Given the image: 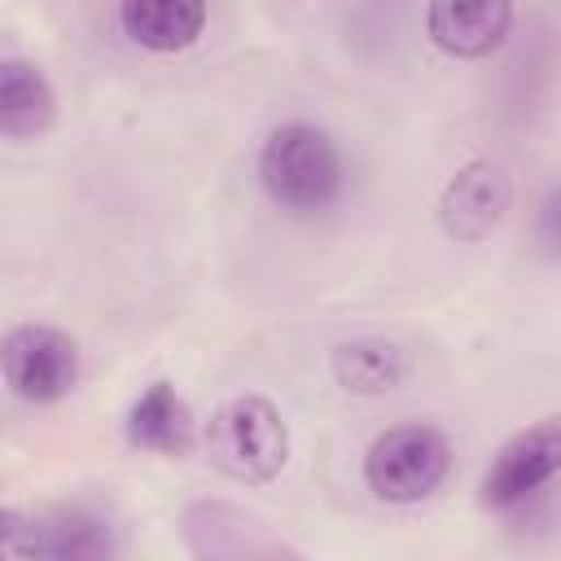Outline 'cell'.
<instances>
[{
	"label": "cell",
	"mask_w": 561,
	"mask_h": 561,
	"mask_svg": "<svg viewBox=\"0 0 561 561\" xmlns=\"http://www.w3.org/2000/svg\"><path fill=\"white\" fill-rule=\"evenodd\" d=\"M259 184L285 215H320L342 197L346 162L324 127L289 118L276 123L259 145Z\"/></svg>",
	"instance_id": "1"
},
{
	"label": "cell",
	"mask_w": 561,
	"mask_h": 561,
	"mask_svg": "<svg viewBox=\"0 0 561 561\" xmlns=\"http://www.w3.org/2000/svg\"><path fill=\"white\" fill-rule=\"evenodd\" d=\"M202 447L224 478L259 486L289 465V425L272 399L232 394L202 425Z\"/></svg>",
	"instance_id": "2"
},
{
	"label": "cell",
	"mask_w": 561,
	"mask_h": 561,
	"mask_svg": "<svg viewBox=\"0 0 561 561\" xmlns=\"http://www.w3.org/2000/svg\"><path fill=\"white\" fill-rule=\"evenodd\" d=\"M451 473V443L425 421H403L377 434L364 451V486L386 504H421Z\"/></svg>",
	"instance_id": "3"
},
{
	"label": "cell",
	"mask_w": 561,
	"mask_h": 561,
	"mask_svg": "<svg viewBox=\"0 0 561 561\" xmlns=\"http://www.w3.org/2000/svg\"><path fill=\"white\" fill-rule=\"evenodd\" d=\"M0 373L22 403H57L79 381V342L57 324H13L0 342Z\"/></svg>",
	"instance_id": "4"
},
{
	"label": "cell",
	"mask_w": 561,
	"mask_h": 561,
	"mask_svg": "<svg viewBox=\"0 0 561 561\" xmlns=\"http://www.w3.org/2000/svg\"><path fill=\"white\" fill-rule=\"evenodd\" d=\"M561 473V412L539 416L535 425L517 430L482 473V504L495 513H508L526 504L539 486H548Z\"/></svg>",
	"instance_id": "5"
},
{
	"label": "cell",
	"mask_w": 561,
	"mask_h": 561,
	"mask_svg": "<svg viewBox=\"0 0 561 561\" xmlns=\"http://www.w3.org/2000/svg\"><path fill=\"white\" fill-rule=\"evenodd\" d=\"M513 206V180L495 158H469L438 193V228L451 241H482L491 237Z\"/></svg>",
	"instance_id": "6"
},
{
	"label": "cell",
	"mask_w": 561,
	"mask_h": 561,
	"mask_svg": "<svg viewBox=\"0 0 561 561\" xmlns=\"http://www.w3.org/2000/svg\"><path fill=\"white\" fill-rule=\"evenodd\" d=\"M0 543L9 557H57V561H88V557L114 552L110 530L83 508H53V513H35V517L4 508Z\"/></svg>",
	"instance_id": "7"
},
{
	"label": "cell",
	"mask_w": 561,
	"mask_h": 561,
	"mask_svg": "<svg viewBox=\"0 0 561 561\" xmlns=\"http://www.w3.org/2000/svg\"><path fill=\"white\" fill-rule=\"evenodd\" d=\"M513 26V0H430L425 35L443 57L478 61L491 57Z\"/></svg>",
	"instance_id": "8"
},
{
	"label": "cell",
	"mask_w": 561,
	"mask_h": 561,
	"mask_svg": "<svg viewBox=\"0 0 561 561\" xmlns=\"http://www.w3.org/2000/svg\"><path fill=\"white\" fill-rule=\"evenodd\" d=\"M123 434L131 447L140 451H153V456H188L197 447V421L184 403V394L171 386V381H149L127 416H123Z\"/></svg>",
	"instance_id": "9"
},
{
	"label": "cell",
	"mask_w": 561,
	"mask_h": 561,
	"mask_svg": "<svg viewBox=\"0 0 561 561\" xmlns=\"http://www.w3.org/2000/svg\"><path fill=\"white\" fill-rule=\"evenodd\" d=\"M118 26L145 53H184L206 31V0H118Z\"/></svg>",
	"instance_id": "10"
},
{
	"label": "cell",
	"mask_w": 561,
	"mask_h": 561,
	"mask_svg": "<svg viewBox=\"0 0 561 561\" xmlns=\"http://www.w3.org/2000/svg\"><path fill=\"white\" fill-rule=\"evenodd\" d=\"M57 118V92L48 75L26 57L0 61V131L9 140H35Z\"/></svg>",
	"instance_id": "11"
},
{
	"label": "cell",
	"mask_w": 561,
	"mask_h": 561,
	"mask_svg": "<svg viewBox=\"0 0 561 561\" xmlns=\"http://www.w3.org/2000/svg\"><path fill=\"white\" fill-rule=\"evenodd\" d=\"M329 368H333V381L351 394H386L408 381L412 359H408V346H399L394 337L364 333V337L337 342L329 355Z\"/></svg>",
	"instance_id": "12"
},
{
	"label": "cell",
	"mask_w": 561,
	"mask_h": 561,
	"mask_svg": "<svg viewBox=\"0 0 561 561\" xmlns=\"http://www.w3.org/2000/svg\"><path fill=\"white\" fill-rule=\"evenodd\" d=\"M184 535H188L197 557H276V552H285L254 517H241L237 508H232V526H224V508L219 504L188 508Z\"/></svg>",
	"instance_id": "13"
},
{
	"label": "cell",
	"mask_w": 561,
	"mask_h": 561,
	"mask_svg": "<svg viewBox=\"0 0 561 561\" xmlns=\"http://www.w3.org/2000/svg\"><path fill=\"white\" fill-rule=\"evenodd\" d=\"M535 241L543 245V254L561 259V184L539 202V215H535Z\"/></svg>",
	"instance_id": "14"
}]
</instances>
